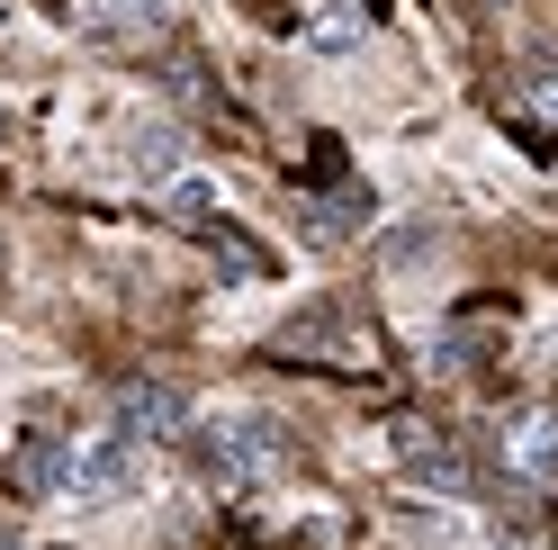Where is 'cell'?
<instances>
[{
	"mask_svg": "<svg viewBox=\"0 0 558 550\" xmlns=\"http://www.w3.org/2000/svg\"><path fill=\"white\" fill-rule=\"evenodd\" d=\"M10 488H27V497L73 488V442H63V433H37V442H27V452L10 461Z\"/></svg>",
	"mask_w": 558,
	"mask_h": 550,
	"instance_id": "cell-6",
	"label": "cell"
},
{
	"mask_svg": "<svg viewBox=\"0 0 558 550\" xmlns=\"http://www.w3.org/2000/svg\"><path fill=\"white\" fill-rule=\"evenodd\" d=\"M135 10H154V0H135Z\"/></svg>",
	"mask_w": 558,
	"mask_h": 550,
	"instance_id": "cell-13",
	"label": "cell"
},
{
	"mask_svg": "<svg viewBox=\"0 0 558 550\" xmlns=\"http://www.w3.org/2000/svg\"><path fill=\"white\" fill-rule=\"evenodd\" d=\"M397 461H405L414 478H433V488H460V452H450L433 425H397Z\"/></svg>",
	"mask_w": 558,
	"mask_h": 550,
	"instance_id": "cell-7",
	"label": "cell"
},
{
	"mask_svg": "<svg viewBox=\"0 0 558 550\" xmlns=\"http://www.w3.org/2000/svg\"><path fill=\"white\" fill-rule=\"evenodd\" d=\"M279 361H316V370H369V361H378V334L352 316V307L316 298V307H298V316L279 325Z\"/></svg>",
	"mask_w": 558,
	"mask_h": 550,
	"instance_id": "cell-2",
	"label": "cell"
},
{
	"mask_svg": "<svg viewBox=\"0 0 558 550\" xmlns=\"http://www.w3.org/2000/svg\"><path fill=\"white\" fill-rule=\"evenodd\" d=\"M513 461L541 469V478H558V416H532V425H522V433H513Z\"/></svg>",
	"mask_w": 558,
	"mask_h": 550,
	"instance_id": "cell-9",
	"label": "cell"
},
{
	"mask_svg": "<svg viewBox=\"0 0 558 550\" xmlns=\"http://www.w3.org/2000/svg\"><path fill=\"white\" fill-rule=\"evenodd\" d=\"M433 253H441V226H397L388 244H378V262H388V271H414V262H433Z\"/></svg>",
	"mask_w": 558,
	"mask_h": 550,
	"instance_id": "cell-11",
	"label": "cell"
},
{
	"mask_svg": "<svg viewBox=\"0 0 558 550\" xmlns=\"http://www.w3.org/2000/svg\"><path fill=\"white\" fill-rule=\"evenodd\" d=\"M162 208H171V226L207 235V226H217V190H207V181H171V199H162Z\"/></svg>",
	"mask_w": 558,
	"mask_h": 550,
	"instance_id": "cell-10",
	"label": "cell"
},
{
	"mask_svg": "<svg viewBox=\"0 0 558 550\" xmlns=\"http://www.w3.org/2000/svg\"><path fill=\"white\" fill-rule=\"evenodd\" d=\"M118 163L135 171V181H171V171H181V135H171V127H126Z\"/></svg>",
	"mask_w": 558,
	"mask_h": 550,
	"instance_id": "cell-8",
	"label": "cell"
},
{
	"mask_svg": "<svg viewBox=\"0 0 558 550\" xmlns=\"http://www.w3.org/2000/svg\"><path fill=\"white\" fill-rule=\"evenodd\" d=\"M361 226H369V190H333V199H306V217H298V235H306L316 253L352 244Z\"/></svg>",
	"mask_w": 558,
	"mask_h": 550,
	"instance_id": "cell-5",
	"label": "cell"
},
{
	"mask_svg": "<svg viewBox=\"0 0 558 550\" xmlns=\"http://www.w3.org/2000/svg\"><path fill=\"white\" fill-rule=\"evenodd\" d=\"M190 388H171V380H126L118 388V433L135 442H171V433H190Z\"/></svg>",
	"mask_w": 558,
	"mask_h": 550,
	"instance_id": "cell-4",
	"label": "cell"
},
{
	"mask_svg": "<svg viewBox=\"0 0 558 550\" xmlns=\"http://www.w3.org/2000/svg\"><path fill=\"white\" fill-rule=\"evenodd\" d=\"M306 145H316V154H306V171H316V181H342V145H333V135H306Z\"/></svg>",
	"mask_w": 558,
	"mask_h": 550,
	"instance_id": "cell-12",
	"label": "cell"
},
{
	"mask_svg": "<svg viewBox=\"0 0 558 550\" xmlns=\"http://www.w3.org/2000/svg\"><path fill=\"white\" fill-rule=\"evenodd\" d=\"M135 488H145V442L135 433H99L73 452V497L109 505V497H135Z\"/></svg>",
	"mask_w": 558,
	"mask_h": 550,
	"instance_id": "cell-3",
	"label": "cell"
},
{
	"mask_svg": "<svg viewBox=\"0 0 558 550\" xmlns=\"http://www.w3.org/2000/svg\"><path fill=\"white\" fill-rule=\"evenodd\" d=\"M289 461H298V442H289V425H270V416H243L226 433H198L207 488H262V478H279Z\"/></svg>",
	"mask_w": 558,
	"mask_h": 550,
	"instance_id": "cell-1",
	"label": "cell"
}]
</instances>
